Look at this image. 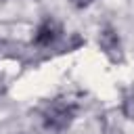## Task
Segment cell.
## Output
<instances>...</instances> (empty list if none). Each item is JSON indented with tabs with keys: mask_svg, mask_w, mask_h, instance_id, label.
Here are the masks:
<instances>
[{
	"mask_svg": "<svg viewBox=\"0 0 134 134\" xmlns=\"http://www.w3.org/2000/svg\"><path fill=\"white\" fill-rule=\"evenodd\" d=\"M73 117H75V105L67 103V100H61V98L48 103L46 109L42 111L44 126L52 132H63L65 128H69Z\"/></svg>",
	"mask_w": 134,
	"mask_h": 134,
	"instance_id": "6da1fadb",
	"label": "cell"
},
{
	"mask_svg": "<svg viewBox=\"0 0 134 134\" xmlns=\"http://www.w3.org/2000/svg\"><path fill=\"white\" fill-rule=\"evenodd\" d=\"M98 44H100V50H103L111 61H121V42H119L117 31H115L111 25H105V27L100 29Z\"/></svg>",
	"mask_w": 134,
	"mask_h": 134,
	"instance_id": "7a4b0ae2",
	"label": "cell"
},
{
	"mask_svg": "<svg viewBox=\"0 0 134 134\" xmlns=\"http://www.w3.org/2000/svg\"><path fill=\"white\" fill-rule=\"evenodd\" d=\"M61 34H63L61 31V25L54 19H44L38 25L36 34H34V44L36 46H50V44H54L61 38Z\"/></svg>",
	"mask_w": 134,
	"mask_h": 134,
	"instance_id": "3957f363",
	"label": "cell"
},
{
	"mask_svg": "<svg viewBox=\"0 0 134 134\" xmlns=\"http://www.w3.org/2000/svg\"><path fill=\"white\" fill-rule=\"evenodd\" d=\"M121 113L128 119H134V92H128L121 100Z\"/></svg>",
	"mask_w": 134,
	"mask_h": 134,
	"instance_id": "277c9868",
	"label": "cell"
},
{
	"mask_svg": "<svg viewBox=\"0 0 134 134\" xmlns=\"http://www.w3.org/2000/svg\"><path fill=\"white\" fill-rule=\"evenodd\" d=\"M71 4H73V6H77V8H86V6H90V4H92V0H71Z\"/></svg>",
	"mask_w": 134,
	"mask_h": 134,
	"instance_id": "5b68a950",
	"label": "cell"
}]
</instances>
